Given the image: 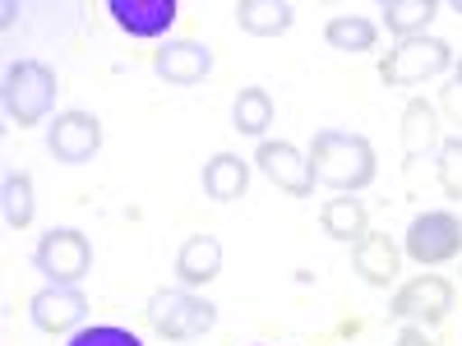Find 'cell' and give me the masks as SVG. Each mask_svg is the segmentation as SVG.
I'll return each instance as SVG.
<instances>
[{"mask_svg": "<svg viewBox=\"0 0 462 346\" xmlns=\"http://www.w3.org/2000/svg\"><path fill=\"white\" fill-rule=\"evenodd\" d=\"M47 148H51L56 162L79 167L102 148V121L88 115V111H60L51 121V130H47Z\"/></svg>", "mask_w": 462, "mask_h": 346, "instance_id": "obj_9", "label": "cell"}, {"mask_svg": "<svg viewBox=\"0 0 462 346\" xmlns=\"http://www.w3.org/2000/svg\"><path fill=\"white\" fill-rule=\"evenodd\" d=\"M69 346H143L130 328H116V323H97V328H79L69 337Z\"/></svg>", "mask_w": 462, "mask_h": 346, "instance_id": "obj_24", "label": "cell"}, {"mask_svg": "<svg viewBox=\"0 0 462 346\" xmlns=\"http://www.w3.org/2000/svg\"><path fill=\"white\" fill-rule=\"evenodd\" d=\"M453 10H457V14H462V0H453Z\"/></svg>", "mask_w": 462, "mask_h": 346, "instance_id": "obj_27", "label": "cell"}, {"mask_svg": "<svg viewBox=\"0 0 462 346\" xmlns=\"http://www.w3.org/2000/svg\"><path fill=\"white\" fill-rule=\"evenodd\" d=\"M352 268L365 287H393L398 273H402V250L393 245V236H379L370 231L365 241L352 245Z\"/></svg>", "mask_w": 462, "mask_h": 346, "instance_id": "obj_11", "label": "cell"}, {"mask_svg": "<svg viewBox=\"0 0 462 346\" xmlns=\"http://www.w3.org/2000/svg\"><path fill=\"white\" fill-rule=\"evenodd\" d=\"M236 23L254 37H278L291 28V5H282V0H236Z\"/></svg>", "mask_w": 462, "mask_h": 346, "instance_id": "obj_17", "label": "cell"}, {"mask_svg": "<svg viewBox=\"0 0 462 346\" xmlns=\"http://www.w3.org/2000/svg\"><path fill=\"white\" fill-rule=\"evenodd\" d=\"M374 23L370 19H361V14H337V19H328V28H324V42L333 47V51H346V56H361V51H374Z\"/></svg>", "mask_w": 462, "mask_h": 346, "instance_id": "obj_20", "label": "cell"}, {"mask_svg": "<svg viewBox=\"0 0 462 346\" xmlns=\"http://www.w3.org/2000/svg\"><path fill=\"white\" fill-rule=\"evenodd\" d=\"M222 273V241L208 236V231H199V236H189L176 254V278L180 287H208L213 278Z\"/></svg>", "mask_w": 462, "mask_h": 346, "instance_id": "obj_13", "label": "cell"}, {"mask_svg": "<svg viewBox=\"0 0 462 346\" xmlns=\"http://www.w3.org/2000/svg\"><path fill=\"white\" fill-rule=\"evenodd\" d=\"M152 69H158L167 84L189 88V84H199L204 74L213 69V51L199 47V42H171V47H162L158 56H152Z\"/></svg>", "mask_w": 462, "mask_h": 346, "instance_id": "obj_14", "label": "cell"}, {"mask_svg": "<svg viewBox=\"0 0 462 346\" xmlns=\"http://www.w3.org/2000/svg\"><path fill=\"white\" fill-rule=\"evenodd\" d=\"M143 319L167 341H189V337H204L217 323V310L204 296H189V291H152Z\"/></svg>", "mask_w": 462, "mask_h": 346, "instance_id": "obj_3", "label": "cell"}, {"mask_svg": "<svg viewBox=\"0 0 462 346\" xmlns=\"http://www.w3.org/2000/svg\"><path fill=\"white\" fill-rule=\"evenodd\" d=\"M453 310V282L439 273H420L411 282H402L389 300V314L411 323V328H439Z\"/></svg>", "mask_w": 462, "mask_h": 346, "instance_id": "obj_5", "label": "cell"}, {"mask_svg": "<svg viewBox=\"0 0 462 346\" xmlns=\"http://www.w3.org/2000/svg\"><path fill=\"white\" fill-rule=\"evenodd\" d=\"M402 254L420 268H439V263H453L462 254V217L453 213H420L411 226H407V241H402Z\"/></svg>", "mask_w": 462, "mask_h": 346, "instance_id": "obj_6", "label": "cell"}, {"mask_svg": "<svg viewBox=\"0 0 462 346\" xmlns=\"http://www.w3.org/2000/svg\"><path fill=\"white\" fill-rule=\"evenodd\" d=\"M393 346H435V341L426 337V328H407V332H402Z\"/></svg>", "mask_w": 462, "mask_h": 346, "instance_id": "obj_26", "label": "cell"}, {"mask_svg": "<svg viewBox=\"0 0 462 346\" xmlns=\"http://www.w3.org/2000/svg\"><path fill=\"white\" fill-rule=\"evenodd\" d=\"M439 139V115L426 97H411L407 111H402V148H407V158H420L430 143Z\"/></svg>", "mask_w": 462, "mask_h": 346, "instance_id": "obj_19", "label": "cell"}, {"mask_svg": "<svg viewBox=\"0 0 462 346\" xmlns=\"http://www.w3.org/2000/svg\"><path fill=\"white\" fill-rule=\"evenodd\" d=\"M32 323L42 328V332H69V328H79L84 314H88V300L79 287H47V291H37L32 296Z\"/></svg>", "mask_w": 462, "mask_h": 346, "instance_id": "obj_10", "label": "cell"}, {"mask_svg": "<svg viewBox=\"0 0 462 346\" xmlns=\"http://www.w3.org/2000/svg\"><path fill=\"white\" fill-rule=\"evenodd\" d=\"M310 171L319 185H333L337 195H356L379 176L374 148L361 134H342V130H319L310 143Z\"/></svg>", "mask_w": 462, "mask_h": 346, "instance_id": "obj_1", "label": "cell"}, {"mask_svg": "<svg viewBox=\"0 0 462 346\" xmlns=\"http://www.w3.org/2000/svg\"><path fill=\"white\" fill-rule=\"evenodd\" d=\"M254 167L273 180L278 189H287V195L305 199V195H315V171H310V158L287 143V139H263L259 152H254Z\"/></svg>", "mask_w": 462, "mask_h": 346, "instance_id": "obj_8", "label": "cell"}, {"mask_svg": "<svg viewBox=\"0 0 462 346\" xmlns=\"http://www.w3.org/2000/svg\"><path fill=\"white\" fill-rule=\"evenodd\" d=\"M379 14L389 23V32H398V42H402V37L426 32V23L439 14V0H383Z\"/></svg>", "mask_w": 462, "mask_h": 346, "instance_id": "obj_18", "label": "cell"}, {"mask_svg": "<svg viewBox=\"0 0 462 346\" xmlns=\"http://www.w3.org/2000/svg\"><path fill=\"white\" fill-rule=\"evenodd\" d=\"M106 14L130 37H162L180 10H176V0H111Z\"/></svg>", "mask_w": 462, "mask_h": 346, "instance_id": "obj_12", "label": "cell"}, {"mask_svg": "<svg viewBox=\"0 0 462 346\" xmlns=\"http://www.w3.org/2000/svg\"><path fill=\"white\" fill-rule=\"evenodd\" d=\"M56 102V69L42 60H19L5 74V111L19 130H32L47 121V111Z\"/></svg>", "mask_w": 462, "mask_h": 346, "instance_id": "obj_2", "label": "cell"}, {"mask_svg": "<svg viewBox=\"0 0 462 346\" xmlns=\"http://www.w3.org/2000/svg\"><path fill=\"white\" fill-rule=\"evenodd\" d=\"M319 222H324L328 236H333V241H342V245H356V241H365V236H370V213H365V204H361V199H352V195L328 199V204H324V213H319Z\"/></svg>", "mask_w": 462, "mask_h": 346, "instance_id": "obj_15", "label": "cell"}, {"mask_svg": "<svg viewBox=\"0 0 462 346\" xmlns=\"http://www.w3.org/2000/svg\"><path fill=\"white\" fill-rule=\"evenodd\" d=\"M231 121H236L241 134H263L268 125H273V97H268L263 88H241L236 106H231Z\"/></svg>", "mask_w": 462, "mask_h": 346, "instance_id": "obj_21", "label": "cell"}, {"mask_svg": "<svg viewBox=\"0 0 462 346\" xmlns=\"http://www.w3.org/2000/svg\"><path fill=\"white\" fill-rule=\"evenodd\" d=\"M444 111L453 115V125H462V84H448L444 88Z\"/></svg>", "mask_w": 462, "mask_h": 346, "instance_id": "obj_25", "label": "cell"}, {"mask_svg": "<svg viewBox=\"0 0 462 346\" xmlns=\"http://www.w3.org/2000/svg\"><path fill=\"white\" fill-rule=\"evenodd\" d=\"M457 84H462V60H457Z\"/></svg>", "mask_w": 462, "mask_h": 346, "instance_id": "obj_28", "label": "cell"}, {"mask_svg": "<svg viewBox=\"0 0 462 346\" xmlns=\"http://www.w3.org/2000/svg\"><path fill=\"white\" fill-rule=\"evenodd\" d=\"M448 65H453L448 42L420 32V37H402V42L379 60V79L389 88H416V84L435 79V74H444Z\"/></svg>", "mask_w": 462, "mask_h": 346, "instance_id": "obj_4", "label": "cell"}, {"mask_svg": "<svg viewBox=\"0 0 462 346\" xmlns=\"http://www.w3.org/2000/svg\"><path fill=\"white\" fill-rule=\"evenodd\" d=\"M32 213H37V204H32V176H10L5 180V222L14 226V231H28L32 226Z\"/></svg>", "mask_w": 462, "mask_h": 346, "instance_id": "obj_22", "label": "cell"}, {"mask_svg": "<svg viewBox=\"0 0 462 346\" xmlns=\"http://www.w3.org/2000/svg\"><path fill=\"white\" fill-rule=\"evenodd\" d=\"M439 189H444V199L462 204V134L457 139H444L439 143Z\"/></svg>", "mask_w": 462, "mask_h": 346, "instance_id": "obj_23", "label": "cell"}, {"mask_svg": "<svg viewBox=\"0 0 462 346\" xmlns=\"http://www.w3.org/2000/svg\"><path fill=\"white\" fill-rule=\"evenodd\" d=\"M245 185H250V162L236 158V152H217V158L204 167V195L217 199V204L241 199Z\"/></svg>", "mask_w": 462, "mask_h": 346, "instance_id": "obj_16", "label": "cell"}, {"mask_svg": "<svg viewBox=\"0 0 462 346\" xmlns=\"http://www.w3.org/2000/svg\"><path fill=\"white\" fill-rule=\"evenodd\" d=\"M32 263L37 273L51 278V287H79L93 268V245L84 231H51V236L37 241Z\"/></svg>", "mask_w": 462, "mask_h": 346, "instance_id": "obj_7", "label": "cell"}]
</instances>
